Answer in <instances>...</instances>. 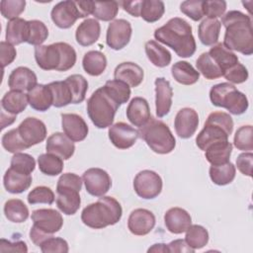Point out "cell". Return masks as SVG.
Masks as SVG:
<instances>
[{
	"instance_id": "6da1fadb",
	"label": "cell",
	"mask_w": 253,
	"mask_h": 253,
	"mask_svg": "<svg viewBox=\"0 0 253 253\" xmlns=\"http://www.w3.org/2000/svg\"><path fill=\"white\" fill-rule=\"evenodd\" d=\"M220 24L225 28L223 44L226 48L244 55L253 53L252 22L248 15L232 10L222 16Z\"/></svg>"
},
{
	"instance_id": "7a4b0ae2",
	"label": "cell",
	"mask_w": 253,
	"mask_h": 253,
	"mask_svg": "<svg viewBox=\"0 0 253 253\" xmlns=\"http://www.w3.org/2000/svg\"><path fill=\"white\" fill-rule=\"evenodd\" d=\"M154 38L159 42L171 47L180 57H190L196 51L197 45L192 26L182 18L174 17L156 29Z\"/></svg>"
},
{
	"instance_id": "3957f363",
	"label": "cell",
	"mask_w": 253,
	"mask_h": 253,
	"mask_svg": "<svg viewBox=\"0 0 253 253\" xmlns=\"http://www.w3.org/2000/svg\"><path fill=\"white\" fill-rule=\"evenodd\" d=\"M122 214V206L115 198L102 196L97 202L83 209L81 220L88 227L101 229L119 222Z\"/></svg>"
},
{
	"instance_id": "277c9868",
	"label": "cell",
	"mask_w": 253,
	"mask_h": 253,
	"mask_svg": "<svg viewBox=\"0 0 253 253\" xmlns=\"http://www.w3.org/2000/svg\"><path fill=\"white\" fill-rule=\"evenodd\" d=\"M76 51L67 42H55L35 47V59L38 66L43 70L67 71L76 62Z\"/></svg>"
},
{
	"instance_id": "5b68a950",
	"label": "cell",
	"mask_w": 253,
	"mask_h": 253,
	"mask_svg": "<svg viewBox=\"0 0 253 253\" xmlns=\"http://www.w3.org/2000/svg\"><path fill=\"white\" fill-rule=\"evenodd\" d=\"M138 137L143 139L148 147L158 154H168L176 146V139L169 126L153 117H150L149 121L139 127Z\"/></svg>"
},
{
	"instance_id": "8992f818",
	"label": "cell",
	"mask_w": 253,
	"mask_h": 253,
	"mask_svg": "<svg viewBox=\"0 0 253 253\" xmlns=\"http://www.w3.org/2000/svg\"><path fill=\"white\" fill-rule=\"evenodd\" d=\"M233 130V121L229 114L224 112H212L209 115L204 128L196 137L197 146L205 149L212 142L228 140Z\"/></svg>"
},
{
	"instance_id": "52a82bcc",
	"label": "cell",
	"mask_w": 253,
	"mask_h": 253,
	"mask_svg": "<svg viewBox=\"0 0 253 253\" xmlns=\"http://www.w3.org/2000/svg\"><path fill=\"white\" fill-rule=\"evenodd\" d=\"M119 104L106 92L104 87L98 88L87 101V114L98 128H106L113 125Z\"/></svg>"
},
{
	"instance_id": "ba28073f",
	"label": "cell",
	"mask_w": 253,
	"mask_h": 253,
	"mask_svg": "<svg viewBox=\"0 0 253 253\" xmlns=\"http://www.w3.org/2000/svg\"><path fill=\"white\" fill-rule=\"evenodd\" d=\"M82 188V179L74 173L62 174L56 185V206L67 215H72L80 208L79 192Z\"/></svg>"
},
{
	"instance_id": "9c48e42d",
	"label": "cell",
	"mask_w": 253,
	"mask_h": 253,
	"mask_svg": "<svg viewBox=\"0 0 253 253\" xmlns=\"http://www.w3.org/2000/svg\"><path fill=\"white\" fill-rule=\"evenodd\" d=\"M210 99L212 105L225 108L232 115L244 114L249 106L247 97L228 82L212 86L210 90Z\"/></svg>"
},
{
	"instance_id": "30bf717a",
	"label": "cell",
	"mask_w": 253,
	"mask_h": 253,
	"mask_svg": "<svg viewBox=\"0 0 253 253\" xmlns=\"http://www.w3.org/2000/svg\"><path fill=\"white\" fill-rule=\"evenodd\" d=\"M162 179L154 171L142 170L133 179V189L136 195L144 200L156 198L162 191Z\"/></svg>"
},
{
	"instance_id": "8fae6325",
	"label": "cell",
	"mask_w": 253,
	"mask_h": 253,
	"mask_svg": "<svg viewBox=\"0 0 253 253\" xmlns=\"http://www.w3.org/2000/svg\"><path fill=\"white\" fill-rule=\"evenodd\" d=\"M33 226L41 232L52 236L53 233L59 231L63 225L61 213L53 209H40L32 213Z\"/></svg>"
},
{
	"instance_id": "7c38bea8",
	"label": "cell",
	"mask_w": 253,
	"mask_h": 253,
	"mask_svg": "<svg viewBox=\"0 0 253 253\" xmlns=\"http://www.w3.org/2000/svg\"><path fill=\"white\" fill-rule=\"evenodd\" d=\"M131 25L125 19H117L109 24L106 42L115 50L123 49L129 42L131 38Z\"/></svg>"
},
{
	"instance_id": "4fadbf2b",
	"label": "cell",
	"mask_w": 253,
	"mask_h": 253,
	"mask_svg": "<svg viewBox=\"0 0 253 253\" xmlns=\"http://www.w3.org/2000/svg\"><path fill=\"white\" fill-rule=\"evenodd\" d=\"M17 129L28 148L41 143L46 137V126L44 123L34 117L26 118Z\"/></svg>"
},
{
	"instance_id": "5bb4252c",
	"label": "cell",
	"mask_w": 253,
	"mask_h": 253,
	"mask_svg": "<svg viewBox=\"0 0 253 253\" xmlns=\"http://www.w3.org/2000/svg\"><path fill=\"white\" fill-rule=\"evenodd\" d=\"M82 180L86 191L94 197L104 196L112 187L110 175L101 168H90L83 173Z\"/></svg>"
},
{
	"instance_id": "9a60e30c",
	"label": "cell",
	"mask_w": 253,
	"mask_h": 253,
	"mask_svg": "<svg viewBox=\"0 0 253 253\" xmlns=\"http://www.w3.org/2000/svg\"><path fill=\"white\" fill-rule=\"evenodd\" d=\"M108 134L113 145L119 149H127L131 147L138 138V130L124 122L112 125Z\"/></svg>"
},
{
	"instance_id": "2e32d148",
	"label": "cell",
	"mask_w": 253,
	"mask_h": 253,
	"mask_svg": "<svg viewBox=\"0 0 253 253\" xmlns=\"http://www.w3.org/2000/svg\"><path fill=\"white\" fill-rule=\"evenodd\" d=\"M50 17L54 25L60 29H69L80 18L75 1H61L53 6Z\"/></svg>"
},
{
	"instance_id": "e0dca14e",
	"label": "cell",
	"mask_w": 253,
	"mask_h": 253,
	"mask_svg": "<svg viewBox=\"0 0 253 253\" xmlns=\"http://www.w3.org/2000/svg\"><path fill=\"white\" fill-rule=\"evenodd\" d=\"M155 215L146 209H136L132 211L127 219V228L138 236L148 234L155 225Z\"/></svg>"
},
{
	"instance_id": "ac0fdd59",
	"label": "cell",
	"mask_w": 253,
	"mask_h": 253,
	"mask_svg": "<svg viewBox=\"0 0 253 253\" xmlns=\"http://www.w3.org/2000/svg\"><path fill=\"white\" fill-rule=\"evenodd\" d=\"M199 126V115L192 108L181 109L174 120L175 131L181 138H190Z\"/></svg>"
},
{
	"instance_id": "d6986e66",
	"label": "cell",
	"mask_w": 253,
	"mask_h": 253,
	"mask_svg": "<svg viewBox=\"0 0 253 253\" xmlns=\"http://www.w3.org/2000/svg\"><path fill=\"white\" fill-rule=\"evenodd\" d=\"M155 84V111L158 118H163L169 114L172 106L173 89L170 82L163 77H158Z\"/></svg>"
},
{
	"instance_id": "ffe728a7",
	"label": "cell",
	"mask_w": 253,
	"mask_h": 253,
	"mask_svg": "<svg viewBox=\"0 0 253 253\" xmlns=\"http://www.w3.org/2000/svg\"><path fill=\"white\" fill-rule=\"evenodd\" d=\"M61 126L64 133L76 142L84 140L89 131L86 122L77 114H62Z\"/></svg>"
},
{
	"instance_id": "44dd1931",
	"label": "cell",
	"mask_w": 253,
	"mask_h": 253,
	"mask_svg": "<svg viewBox=\"0 0 253 253\" xmlns=\"http://www.w3.org/2000/svg\"><path fill=\"white\" fill-rule=\"evenodd\" d=\"M38 78L34 71L25 66H19L12 70L8 78V86L11 90L30 91L38 84Z\"/></svg>"
},
{
	"instance_id": "7402d4cb",
	"label": "cell",
	"mask_w": 253,
	"mask_h": 253,
	"mask_svg": "<svg viewBox=\"0 0 253 253\" xmlns=\"http://www.w3.org/2000/svg\"><path fill=\"white\" fill-rule=\"evenodd\" d=\"M45 149L47 153L57 155L61 159L67 160L74 154L75 145L65 133L54 132L47 137Z\"/></svg>"
},
{
	"instance_id": "603a6c76",
	"label": "cell",
	"mask_w": 253,
	"mask_h": 253,
	"mask_svg": "<svg viewBox=\"0 0 253 253\" xmlns=\"http://www.w3.org/2000/svg\"><path fill=\"white\" fill-rule=\"evenodd\" d=\"M165 226L171 233L181 234L192 224V217L190 213L182 208H171L164 214Z\"/></svg>"
},
{
	"instance_id": "cb8c5ba5",
	"label": "cell",
	"mask_w": 253,
	"mask_h": 253,
	"mask_svg": "<svg viewBox=\"0 0 253 253\" xmlns=\"http://www.w3.org/2000/svg\"><path fill=\"white\" fill-rule=\"evenodd\" d=\"M126 118L134 126L141 127L150 119V109L148 102L142 97H134L126 108Z\"/></svg>"
},
{
	"instance_id": "d4e9b609",
	"label": "cell",
	"mask_w": 253,
	"mask_h": 253,
	"mask_svg": "<svg viewBox=\"0 0 253 253\" xmlns=\"http://www.w3.org/2000/svg\"><path fill=\"white\" fill-rule=\"evenodd\" d=\"M114 77L129 87H137L142 82L144 73L143 69L134 62H122L115 68Z\"/></svg>"
},
{
	"instance_id": "484cf974",
	"label": "cell",
	"mask_w": 253,
	"mask_h": 253,
	"mask_svg": "<svg viewBox=\"0 0 253 253\" xmlns=\"http://www.w3.org/2000/svg\"><path fill=\"white\" fill-rule=\"evenodd\" d=\"M101 34L100 23L96 19L88 18L84 20L76 29V42L82 46H89L95 43Z\"/></svg>"
},
{
	"instance_id": "4316f807",
	"label": "cell",
	"mask_w": 253,
	"mask_h": 253,
	"mask_svg": "<svg viewBox=\"0 0 253 253\" xmlns=\"http://www.w3.org/2000/svg\"><path fill=\"white\" fill-rule=\"evenodd\" d=\"M3 184L7 192L11 194H20L30 188L32 184V176L31 174H25L10 167L3 177Z\"/></svg>"
},
{
	"instance_id": "83f0119b",
	"label": "cell",
	"mask_w": 253,
	"mask_h": 253,
	"mask_svg": "<svg viewBox=\"0 0 253 253\" xmlns=\"http://www.w3.org/2000/svg\"><path fill=\"white\" fill-rule=\"evenodd\" d=\"M27 95L30 106L36 111L45 112L53 104L52 94L47 85L38 84L30 90Z\"/></svg>"
},
{
	"instance_id": "f1b7e54d",
	"label": "cell",
	"mask_w": 253,
	"mask_h": 253,
	"mask_svg": "<svg viewBox=\"0 0 253 253\" xmlns=\"http://www.w3.org/2000/svg\"><path fill=\"white\" fill-rule=\"evenodd\" d=\"M232 144L228 140H220L211 143L205 149V156L211 165H221L229 162Z\"/></svg>"
},
{
	"instance_id": "f546056e",
	"label": "cell",
	"mask_w": 253,
	"mask_h": 253,
	"mask_svg": "<svg viewBox=\"0 0 253 253\" xmlns=\"http://www.w3.org/2000/svg\"><path fill=\"white\" fill-rule=\"evenodd\" d=\"M29 40V23L22 18L10 20L6 27V42L17 45Z\"/></svg>"
},
{
	"instance_id": "4dcf8cb0",
	"label": "cell",
	"mask_w": 253,
	"mask_h": 253,
	"mask_svg": "<svg viewBox=\"0 0 253 253\" xmlns=\"http://www.w3.org/2000/svg\"><path fill=\"white\" fill-rule=\"evenodd\" d=\"M209 54L220 68V70L222 71V75L228 68L239 62L237 55L228 48H226L221 42H216L215 44H213L211 47Z\"/></svg>"
},
{
	"instance_id": "1f68e13d",
	"label": "cell",
	"mask_w": 253,
	"mask_h": 253,
	"mask_svg": "<svg viewBox=\"0 0 253 253\" xmlns=\"http://www.w3.org/2000/svg\"><path fill=\"white\" fill-rule=\"evenodd\" d=\"M28 104V95L24 92L16 90H11L7 92L1 100V106L3 111L16 116L22 113L27 108Z\"/></svg>"
},
{
	"instance_id": "d6a6232c",
	"label": "cell",
	"mask_w": 253,
	"mask_h": 253,
	"mask_svg": "<svg viewBox=\"0 0 253 253\" xmlns=\"http://www.w3.org/2000/svg\"><path fill=\"white\" fill-rule=\"evenodd\" d=\"M221 24L217 19L206 18L198 28V35L204 45H213L217 42Z\"/></svg>"
},
{
	"instance_id": "836d02e7",
	"label": "cell",
	"mask_w": 253,
	"mask_h": 253,
	"mask_svg": "<svg viewBox=\"0 0 253 253\" xmlns=\"http://www.w3.org/2000/svg\"><path fill=\"white\" fill-rule=\"evenodd\" d=\"M171 74L178 83L183 85H193L200 78L199 71L187 61H177L174 63L171 67Z\"/></svg>"
},
{
	"instance_id": "e575fe53",
	"label": "cell",
	"mask_w": 253,
	"mask_h": 253,
	"mask_svg": "<svg viewBox=\"0 0 253 253\" xmlns=\"http://www.w3.org/2000/svg\"><path fill=\"white\" fill-rule=\"evenodd\" d=\"M82 66L89 75L99 76L107 67V58L105 54L99 50H90L84 54Z\"/></svg>"
},
{
	"instance_id": "d590c367",
	"label": "cell",
	"mask_w": 253,
	"mask_h": 253,
	"mask_svg": "<svg viewBox=\"0 0 253 253\" xmlns=\"http://www.w3.org/2000/svg\"><path fill=\"white\" fill-rule=\"evenodd\" d=\"M144 48L147 58L153 65L157 67H165L170 64L172 59L171 53L156 41L146 42Z\"/></svg>"
},
{
	"instance_id": "8d00e7d4",
	"label": "cell",
	"mask_w": 253,
	"mask_h": 253,
	"mask_svg": "<svg viewBox=\"0 0 253 253\" xmlns=\"http://www.w3.org/2000/svg\"><path fill=\"white\" fill-rule=\"evenodd\" d=\"M235 172V166L230 161L221 165H211L210 167V178L213 184L224 186L234 180Z\"/></svg>"
},
{
	"instance_id": "74e56055",
	"label": "cell",
	"mask_w": 253,
	"mask_h": 253,
	"mask_svg": "<svg viewBox=\"0 0 253 253\" xmlns=\"http://www.w3.org/2000/svg\"><path fill=\"white\" fill-rule=\"evenodd\" d=\"M4 214L9 221L21 223L29 217V209L19 199L8 200L4 205Z\"/></svg>"
},
{
	"instance_id": "f35d334b",
	"label": "cell",
	"mask_w": 253,
	"mask_h": 253,
	"mask_svg": "<svg viewBox=\"0 0 253 253\" xmlns=\"http://www.w3.org/2000/svg\"><path fill=\"white\" fill-rule=\"evenodd\" d=\"M47 86L49 87L52 94V106H54L55 108H62L72 103V93L65 80L50 82L49 84H47Z\"/></svg>"
},
{
	"instance_id": "ab89813d",
	"label": "cell",
	"mask_w": 253,
	"mask_h": 253,
	"mask_svg": "<svg viewBox=\"0 0 253 253\" xmlns=\"http://www.w3.org/2000/svg\"><path fill=\"white\" fill-rule=\"evenodd\" d=\"M39 169L47 176H56L63 170V160L54 154L44 153L38 157Z\"/></svg>"
},
{
	"instance_id": "60d3db41",
	"label": "cell",
	"mask_w": 253,
	"mask_h": 253,
	"mask_svg": "<svg viewBox=\"0 0 253 253\" xmlns=\"http://www.w3.org/2000/svg\"><path fill=\"white\" fill-rule=\"evenodd\" d=\"M165 12V5L159 0H141L140 14L145 22L154 23L160 20Z\"/></svg>"
},
{
	"instance_id": "b9f144b4",
	"label": "cell",
	"mask_w": 253,
	"mask_h": 253,
	"mask_svg": "<svg viewBox=\"0 0 253 253\" xmlns=\"http://www.w3.org/2000/svg\"><path fill=\"white\" fill-rule=\"evenodd\" d=\"M196 66L199 73H202L206 79L213 80L222 76V71L211 57L209 52H204L198 57Z\"/></svg>"
},
{
	"instance_id": "7bdbcfd3",
	"label": "cell",
	"mask_w": 253,
	"mask_h": 253,
	"mask_svg": "<svg viewBox=\"0 0 253 253\" xmlns=\"http://www.w3.org/2000/svg\"><path fill=\"white\" fill-rule=\"evenodd\" d=\"M106 92L119 104L126 103L130 97V87L120 80H108L103 86Z\"/></svg>"
},
{
	"instance_id": "ee69618b",
	"label": "cell",
	"mask_w": 253,
	"mask_h": 253,
	"mask_svg": "<svg viewBox=\"0 0 253 253\" xmlns=\"http://www.w3.org/2000/svg\"><path fill=\"white\" fill-rule=\"evenodd\" d=\"M185 241L194 250L201 249L209 242V232L202 225L191 224L190 227L186 230Z\"/></svg>"
},
{
	"instance_id": "f6af8a7d",
	"label": "cell",
	"mask_w": 253,
	"mask_h": 253,
	"mask_svg": "<svg viewBox=\"0 0 253 253\" xmlns=\"http://www.w3.org/2000/svg\"><path fill=\"white\" fill-rule=\"evenodd\" d=\"M72 93V104H79L85 100L88 82L81 74H72L65 79Z\"/></svg>"
},
{
	"instance_id": "bcb514c9",
	"label": "cell",
	"mask_w": 253,
	"mask_h": 253,
	"mask_svg": "<svg viewBox=\"0 0 253 253\" xmlns=\"http://www.w3.org/2000/svg\"><path fill=\"white\" fill-rule=\"evenodd\" d=\"M119 12V2L117 1H94V9L92 15L101 21L108 22L114 20Z\"/></svg>"
},
{
	"instance_id": "7dc6e473",
	"label": "cell",
	"mask_w": 253,
	"mask_h": 253,
	"mask_svg": "<svg viewBox=\"0 0 253 253\" xmlns=\"http://www.w3.org/2000/svg\"><path fill=\"white\" fill-rule=\"evenodd\" d=\"M29 23V40L28 43L33 45H42V42L48 37V30L46 26L39 20H31L28 21Z\"/></svg>"
},
{
	"instance_id": "c3c4849f",
	"label": "cell",
	"mask_w": 253,
	"mask_h": 253,
	"mask_svg": "<svg viewBox=\"0 0 253 253\" xmlns=\"http://www.w3.org/2000/svg\"><path fill=\"white\" fill-rule=\"evenodd\" d=\"M1 142H2V146L8 152H11V153H17L28 148V146L22 140L17 128H13L5 132L2 136Z\"/></svg>"
},
{
	"instance_id": "681fc988",
	"label": "cell",
	"mask_w": 253,
	"mask_h": 253,
	"mask_svg": "<svg viewBox=\"0 0 253 253\" xmlns=\"http://www.w3.org/2000/svg\"><path fill=\"white\" fill-rule=\"evenodd\" d=\"M10 167L19 172H22L25 174H31L35 170L36 161L34 157L28 153L17 152V153H14L11 159Z\"/></svg>"
},
{
	"instance_id": "f907efd6",
	"label": "cell",
	"mask_w": 253,
	"mask_h": 253,
	"mask_svg": "<svg viewBox=\"0 0 253 253\" xmlns=\"http://www.w3.org/2000/svg\"><path fill=\"white\" fill-rule=\"evenodd\" d=\"M252 126H240L233 138L234 146L243 151H251L253 150V142H252Z\"/></svg>"
},
{
	"instance_id": "816d5d0a",
	"label": "cell",
	"mask_w": 253,
	"mask_h": 253,
	"mask_svg": "<svg viewBox=\"0 0 253 253\" xmlns=\"http://www.w3.org/2000/svg\"><path fill=\"white\" fill-rule=\"evenodd\" d=\"M27 199L30 205H36V204L51 205L54 202V193L48 187L38 186L29 193Z\"/></svg>"
},
{
	"instance_id": "f5cc1de1",
	"label": "cell",
	"mask_w": 253,
	"mask_h": 253,
	"mask_svg": "<svg viewBox=\"0 0 253 253\" xmlns=\"http://www.w3.org/2000/svg\"><path fill=\"white\" fill-rule=\"evenodd\" d=\"M26 1L24 0H2L0 3L1 14L6 19H16L24 12Z\"/></svg>"
},
{
	"instance_id": "db71d44e",
	"label": "cell",
	"mask_w": 253,
	"mask_h": 253,
	"mask_svg": "<svg viewBox=\"0 0 253 253\" xmlns=\"http://www.w3.org/2000/svg\"><path fill=\"white\" fill-rule=\"evenodd\" d=\"M203 2L204 1H201V0L184 1L180 5V10L187 17H189L195 22H198L204 17Z\"/></svg>"
},
{
	"instance_id": "11a10c76",
	"label": "cell",
	"mask_w": 253,
	"mask_h": 253,
	"mask_svg": "<svg viewBox=\"0 0 253 253\" xmlns=\"http://www.w3.org/2000/svg\"><path fill=\"white\" fill-rule=\"evenodd\" d=\"M222 76H224V78L229 81V83L240 84L248 79V70L243 64L237 62L236 64L228 68Z\"/></svg>"
},
{
	"instance_id": "9f6ffc18",
	"label": "cell",
	"mask_w": 253,
	"mask_h": 253,
	"mask_svg": "<svg viewBox=\"0 0 253 253\" xmlns=\"http://www.w3.org/2000/svg\"><path fill=\"white\" fill-rule=\"evenodd\" d=\"M40 247L42 252L43 253H53V252L66 253L69 250L68 243L66 240L60 237H53V236L44 240Z\"/></svg>"
},
{
	"instance_id": "6f0895ef",
	"label": "cell",
	"mask_w": 253,
	"mask_h": 253,
	"mask_svg": "<svg viewBox=\"0 0 253 253\" xmlns=\"http://www.w3.org/2000/svg\"><path fill=\"white\" fill-rule=\"evenodd\" d=\"M204 15L211 19H216L223 16L226 10V2L223 0H212L203 2Z\"/></svg>"
},
{
	"instance_id": "680465c9",
	"label": "cell",
	"mask_w": 253,
	"mask_h": 253,
	"mask_svg": "<svg viewBox=\"0 0 253 253\" xmlns=\"http://www.w3.org/2000/svg\"><path fill=\"white\" fill-rule=\"evenodd\" d=\"M252 161H253V154L251 151L243 152L238 155L236 158V166L237 169L245 176L251 177L252 176Z\"/></svg>"
},
{
	"instance_id": "91938a15",
	"label": "cell",
	"mask_w": 253,
	"mask_h": 253,
	"mask_svg": "<svg viewBox=\"0 0 253 253\" xmlns=\"http://www.w3.org/2000/svg\"><path fill=\"white\" fill-rule=\"evenodd\" d=\"M0 50H1V63H2V67L4 68L14 61L17 55V51L14 45L7 42H1Z\"/></svg>"
},
{
	"instance_id": "94428289",
	"label": "cell",
	"mask_w": 253,
	"mask_h": 253,
	"mask_svg": "<svg viewBox=\"0 0 253 253\" xmlns=\"http://www.w3.org/2000/svg\"><path fill=\"white\" fill-rule=\"evenodd\" d=\"M28 247L24 241H9L4 238L0 240V252H27Z\"/></svg>"
},
{
	"instance_id": "6125c7cd",
	"label": "cell",
	"mask_w": 253,
	"mask_h": 253,
	"mask_svg": "<svg viewBox=\"0 0 253 253\" xmlns=\"http://www.w3.org/2000/svg\"><path fill=\"white\" fill-rule=\"evenodd\" d=\"M169 248V252H174V253H194L195 250L191 248L187 242L184 239H176L171 241L169 244H167Z\"/></svg>"
},
{
	"instance_id": "be15d7a7",
	"label": "cell",
	"mask_w": 253,
	"mask_h": 253,
	"mask_svg": "<svg viewBox=\"0 0 253 253\" xmlns=\"http://www.w3.org/2000/svg\"><path fill=\"white\" fill-rule=\"evenodd\" d=\"M140 4H141V1H121V2H119V5H121L122 8L126 13L131 15L132 17H139Z\"/></svg>"
},
{
	"instance_id": "e7e4bbea",
	"label": "cell",
	"mask_w": 253,
	"mask_h": 253,
	"mask_svg": "<svg viewBox=\"0 0 253 253\" xmlns=\"http://www.w3.org/2000/svg\"><path fill=\"white\" fill-rule=\"evenodd\" d=\"M80 18H85L93 13L94 1H75Z\"/></svg>"
},
{
	"instance_id": "03108f58",
	"label": "cell",
	"mask_w": 253,
	"mask_h": 253,
	"mask_svg": "<svg viewBox=\"0 0 253 253\" xmlns=\"http://www.w3.org/2000/svg\"><path fill=\"white\" fill-rule=\"evenodd\" d=\"M16 120V115L11 114H5V111L1 112V128H5L7 126H10L13 124Z\"/></svg>"
},
{
	"instance_id": "003e7915",
	"label": "cell",
	"mask_w": 253,
	"mask_h": 253,
	"mask_svg": "<svg viewBox=\"0 0 253 253\" xmlns=\"http://www.w3.org/2000/svg\"><path fill=\"white\" fill-rule=\"evenodd\" d=\"M147 252H169V248L167 244L164 243H156L148 248Z\"/></svg>"
}]
</instances>
